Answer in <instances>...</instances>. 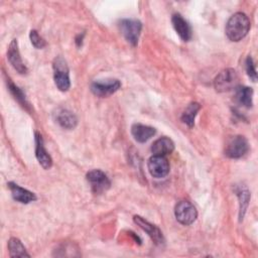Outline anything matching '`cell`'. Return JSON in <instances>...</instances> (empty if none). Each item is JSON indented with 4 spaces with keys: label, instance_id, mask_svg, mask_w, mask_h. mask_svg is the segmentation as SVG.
Returning a JSON list of instances; mask_svg holds the SVG:
<instances>
[{
    "label": "cell",
    "instance_id": "cell-18",
    "mask_svg": "<svg viewBox=\"0 0 258 258\" xmlns=\"http://www.w3.org/2000/svg\"><path fill=\"white\" fill-rule=\"evenodd\" d=\"M235 101L237 104L250 108L253 104V90L252 88L246 86H240L235 89Z\"/></svg>",
    "mask_w": 258,
    "mask_h": 258
},
{
    "label": "cell",
    "instance_id": "cell-5",
    "mask_svg": "<svg viewBox=\"0 0 258 258\" xmlns=\"http://www.w3.org/2000/svg\"><path fill=\"white\" fill-rule=\"evenodd\" d=\"M249 150L248 140L242 135H236L229 139L226 144L225 154L230 158H240Z\"/></svg>",
    "mask_w": 258,
    "mask_h": 258
},
{
    "label": "cell",
    "instance_id": "cell-22",
    "mask_svg": "<svg viewBox=\"0 0 258 258\" xmlns=\"http://www.w3.org/2000/svg\"><path fill=\"white\" fill-rule=\"evenodd\" d=\"M8 89L9 91L11 92V94L14 96V98L23 106L25 107L26 109L29 107L27 101H26V98H25V95L23 94V92L17 87L15 86L13 83H11L10 81L8 82Z\"/></svg>",
    "mask_w": 258,
    "mask_h": 258
},
{
    "label": "cell",
    "instance_id": "cell-15",
    "mask_svg": "<svg viewBox=\"0 0 258 258\" xmlns=\"http://www.w3.org/2000/svg\"><path fill=\"white\" fill-rule=\"evenodd\" d=\"M156 133L155 128L139 123H135L131 127V134L139 143H144Z\"/></svg>",
    "mask_w": 258,
    "mask_h": 258
},
{
    "label": "cell",
    "instance_id": "cell-9",
    "mask_svg": "<svg viewBox=\"0 0 258 258\" xmlns=\"http://www.w3.org/2000/svg\"><path fill=\"white\" fill-rule=\"evenodd\" d=\"M148 171L155 178H162L169 172V162L165 156L152 155L147 162Z\"/></svg>",
    "mask_w": 258,
    "mask_h": 258
},
{
    "label": "cell",
    "instance_id": "cell-6",
    "mask_svg": "<svg viewBox=\"0 0 258 258\" xmlns=\"http://www.w3.org/2000/svg\"><path fill=\"white\" fill-rule=\"evenodd\" d=\"M174 216L180 224L188 226L197 220L198 212L191 203L187 201H180L175 205Z\"/></svg>",
    "mask_w": 258,
    "mask_h": 258
},
{
    "label": "cell",
    "instance_id": "cell-23",
    "mask_svg": "<svg viewBox=\"0 0 258 258\" xmlns=\"http://www.w3.org/2000/svg\"><path fill=\"white\" fill-rule=\"evenodd\" d=\"M29 38H30V41L32 43V45L35 47V48H43L45 45H46V42L45 40L38 34V32L36 30H31L30 33H29Z\"/></svg>",
    "mask_w": 258,
    "mask_h": 258
},
{
    "label": "cell",
    "instance_id": "cell-7",
    "mask_svg": "<svg viewBox=\"0 0 258 258\" xmlns=\"http://www.w3.org/2000/svg\"><path fill=\"white\" fill-rule=\"evenodd\" d=\"M86 178H87L89 184L91 185L92 191L97 195H100V194L106 191L111 186V181H110L109 177L107 176V174L105 172H103L100 169L90 170L87 173Z\"/></svg>",
    "mask_w": 258,
    "mask_h": 258
},
{
    "label": "cell",
    "instance_id": "cell-12",
    "mask_svg": "<svg viewBox=\"0 0 258 258\" xmlns=\"http://www.w3.org/2000/svg\"><path fill=\"white\" fill-rule=\"evenodd\" d=\"M35 156L39 162V164L44 168L48 169L52 165V159L51 156L46 151L44 145H43V139L39 132H35Z\"/></svg>",
    "mask_w": 258,
    "mask_h": 258
},
{
    "label": "cell",
    "instance_id": "cell-1",
    "mask_svg": "<svg viewBox=\"0 0 258 258\" xmlns=\"http://www.w3.org/2000/svg\"><path fill=\"white\" fill-rule=\"evenodd\" d=\"M250 20L243 12H236L227 21L225 32L231 41L242 40L249 32Z\"/></svg>",
    "mask_w": 258,
    "mask_h": 258
},
{
    "label": "cell",
    "instance_id": "cell-4",
    "mask_svg": "<svg viewBox=\"0 0 258 258\" xmlns=\"http://www.w3.org/2000/svg\"><path fill=\"white\" fill-rule=\"evenodd\" d=\"M119 28L125 39L133 46L138 42L142 23L138 19H122L119 21Z\"/></svg>",
    "mask_w": 258,
    "mask_h": 258
},
{
    "label": "cell",
    "instance_id": "cell-16",
    "mask_svg": "<svg viewBox=\"0 0 258 258\" xmlns=\"http://www.w3.org/2000/svg\"><path fill=\"white\" fill-rule=\"evenodd\" d=\"M55 122L63 129L71 130L77 126L78 119L73 112L67 109H58L55 113Z\"/></svg>",
    "mask_w": 258,
    "mask_h": 258
},
{
    "label": "cell",
    "instance_id": "cell-21",
    "mask_svg": "<svg viewBox=\"0 0 258 258\" xmlns=\"http://www.w3.org/2000/svg\"><path fill=\"white\" fill-rule=\"evenodd\" d=\"M8 250L11 257H29L25 247L17 238H10L8 241Z\"/></svg>",
    "mask_w": 258,
    "mask_h": 258
},
{
    "label": "cell",
    "instance_id": "cell-25",
    "mask_svg": "<svg viewBox=\"0 0 258 258\" xmlns=\"http://www.w3.org/2000/svg\"><path fill=\"white\" fill-rule=\"evenodd\" d=\"M79 37H80V38H76V43H77V45H78V46H81V45H82V42H83L84 33H82V35H81V34H79Z\"/></svg>",
    "mask_w": 258,
    "mask_h": 258
},
{
    "label": "cell",
    "instance_id": "cell-8",
    "mask_svg": "<svg viewBox=\"0 0 258 258\" xmlns=\"http://www.w3.org/2000/svg\"><path fill=\"white\" fill-rule=\"evenodd\" d=\"M121 87V83L117 79H106L95 81L91 85L92 93L100 98H105L116 93Z\"/></svg>",
    "mask_w": 258,
    "mask_h": 258
},
{
    "label": "cell",
    "instance_id": "cell-2",
    "mask_svg": "<svg viewBox=\"0 0 258 258\" xmlns=\"http://www.w3.org/2000/svg\"><path fill=\"white\" fill-rule=\"evenodd\" d=\"M53 80L56 88L61 92H67L71 87L69 67L61 56H56L52 62Z\"/></svg>",
    "mask_w": 258,
    "mask_h": 258
},
{
    "label": "cell",
    "instance_id": "cell-13",
    "mask_svg": "<svg viewBox=\"0 0 258 258\" xmlns=\"http://www.w3.org/2000/svg\"><path fill=\"white\" fill-rule=\"evenodd\" d=\"M171 23L175 32L183 41H188L191 38L190 25L179 13H175L172 15Z\"/></svg>",
    "mask_w": 258,
    "mask_h": 258
},
{
    "label": "cell",
    "instance_id": "cell-11",
    "mask_svg": "<svg viewBox=\"0 0 258 258\" xmlns=\"http://www.w3.org/2000/svg\"><path fill=\"white\" fill-rule=\"evenodd\" d=\"M133 220L143 231H145L147 233V235L152 239V241L156 245H161L164 243L163 235H162L161 231L155 225L149 223L148 221H146L145 219H143L140 216H134Z\"/></svg>",
    "mask_w": 258,
    "mask_h": 258
},
{
    "label": "cell",
    "instance_id": "cell-20",
    "mask_svg": "<svg viewBox=\"0 0 258 258\" xmlns=\"http://www.w3.org/2000/svg\"><path fill=\"white\" fill-rule=\"evenodd\" d=\"M200 109H201V106L197 102H192V103L188 104L187 107L185 108V110L183 111L182 115H181V121L184 124H186L189 128L194 127L195 118H196L198 112L200 111Z\"/></svg>",
    "mask_w": 258,
    "mask_h": 258
},
{
    "label": "cell",
    "instance_id": "cell-17",
    "mask_svg": "<svg viewBox=\"0 0 258 258\" xmlns=\"http://www.w3.org/2000/svg\"><path fill=\"white\" fill-rule=\"evenodd\" d=\"M174 150V143L168 137H160L151 145V151L154 155L165 156Z\"/></svg>",
    "mask_w": 258,
    "mask_h": 258
},
{
    "label": "cell",
    "instance_id": "cell-10",
    "mask_svg": "<svg viewBox=\"0 0 258 258\" xmlns=\"http://www.w3.org/2000/svg\"><path fill=\"white\" fill-rule=\"evenodd\" d=\"M7 58L10 62V64L14 68V70H16L19 74L23 75L27 73V68L25 67V64L23 63L21 56H20V52L18 49V42L17 39H12L8 49H7Z\"/></svg>",
    "mask_w": 258,
    "mask_h": 258
},
{
    "label": "cell",
    "instance_id": "cell-3",
    "mask_svg": "<svg viewBox=\"0 0 258 258\" xmlns=\"http://www.w3.org/2000/svg\"><path fill=\"white\" fill-rule=\"evenodd\" d=\"M239 84V77L234 69L221 71L214 80V87L217 92L225 93L236 89Z\"/></svg>",
    "mask_w": 258,
    "mask_h": 258
},
{
    "label": "cell",
    "instance_id": "cell-19",
    "mask_svg": "<svg viewBox=\"0 0 258 258\" xmlns=\"http://www.w3.org/2000/svg\"><path fill=\"white\" fill-rule=\"evenodd\" d=\"M236 195L239 199L240 203V211H239V219L240 221L244 218V215L246 213V210L248 208L249 202H250V191L245 187V186H237L236 189Z\"/></svg>",
    "mask_w": 258,
    "mask_h": 258
},
{
    "label": "cell",
    "instance_id": "cell-24",
    "mask_svg": "<svg viewBox=\"0 0 258 258\" xmlns=\"http://www.w3.org/2000/svg\"><path fill=\"white\" fill-rule=\"evenodd\" d=\"M246 72L249 78L253 81L256 82L257 80V73H256V67L254 63V60L251 55H248L246 58Z\"/></svg>",
    "mask_w": 258,
    "mask_h": 258
},
{
    "label": "cell",
    "instance_id": "cell-14",
    "mask_svg": "<svg viewBox=\"0 0 258 258\" xmlns=\"http://www.w3.org/2000/svg\"><path fill=\"white\" fill-rule=\"evenodd\" d=\"M7 185L11 191L12 198L16 202H19L21 204H29L36 200L35 194H33L32 191H30L24 187H21L20 185H18L15 182L10 181L7 183Z\"/></svg>",
    "mask_w": 258,
    "mask_h": 258
}]
</instances>
